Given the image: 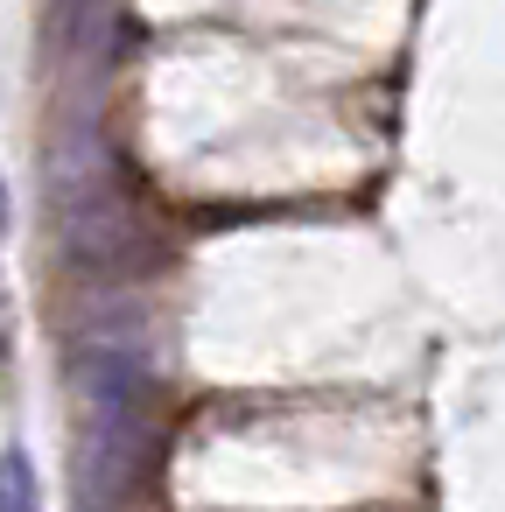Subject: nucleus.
Listing matches in <instances>:
<instances>
[{"instance_id": "1", "label": "nucleus", "mask_w": 505, "mask_h": 512, "mask_svg": "<svg viewBox=\"0 0 505 512\" xmlns=\"http://www.w3.org/2000/svg\"><path fill=\"white\" fill-rule=\"evenodd\" d=\"M162 470V400L141 393V400H106L85 414L78 428V456H71V477H78V498L85 512H127Z\"/></svg>"}, {"instance_id": "2", "label": "nucleus", "mask_w": 505, "mask_h": 512, "mask_svg": "<svg viewBox=\"0 0 505 512\" xmlns=\"http://www.w3.org/2000/svg\"><path fill=\"white\" fill-rule=\"evenodd\" d=\"M57 204H64V253H71V267L113 274V281H134L141 267H155L162 239H155L148 211L134 197H120V176H92V183L71 176V190H57Z\"/></svg>"}, {"instance_id": "3", "label": "nucleus", "mask_w": 505, "mask_h": 512, "mask_svg": "<svg viewBox=\"0 0 505 512\" xmlns=\"http://www.w3.org/2000/svg\"><path fill=\"white\" fill-rule=\"evenodd\" d=\"M0 512H36V470L22 449L0 456Z\"/></svg>"}, {"instance_id": "4", "label": "nucleus", "mask_w": 505, "mask_h": 512, "mask_svg": "<svg viewBox=\"0 0 505 512\" xmlns=\"http://www.w3.org/2000/svg\"><path fill=\"white\" fill-rule=\"evenodd\" d=\"M8 344H15V337H8V302H0V358H8Z\"/></svg>"}, {"instance_id": "5", "label": "nucleus", "mask_w": 505, "mask_h": 512, "mask_svg": "<svg viewBox=\"0 0 505 512\" xmlns=\"http://www.w3.org/2000/svg\"><path fill=\"white\" fill-rule=\"evenodd\" d=\"M0 232H8V183H0Z\"/></svg>"}]
</instances>
